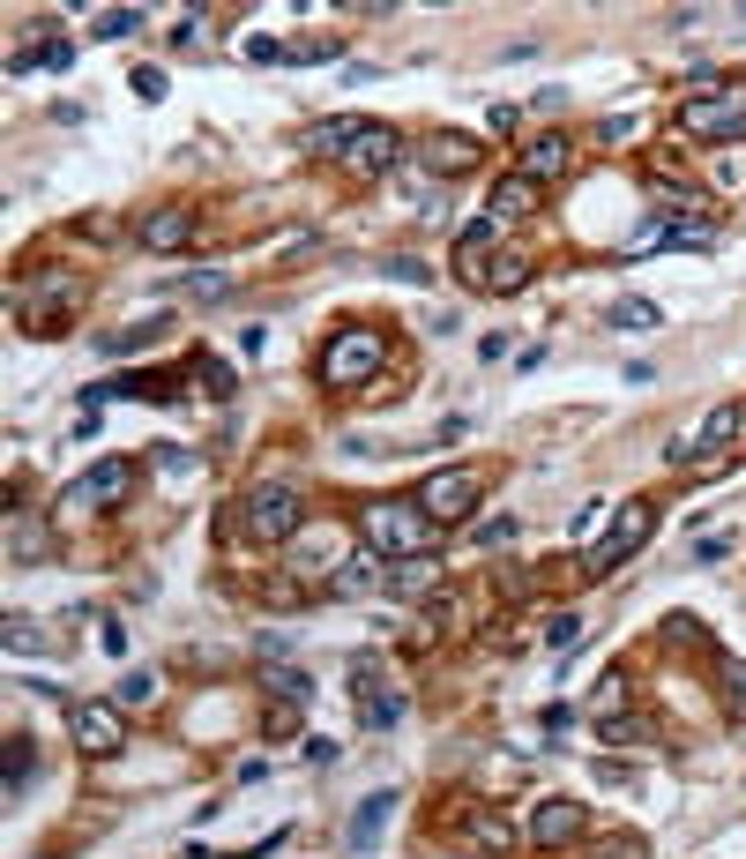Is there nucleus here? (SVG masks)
<instances>
[{"label": "nucleus", "mask_w": 746, "mask_h": 859, "mask_svg": "<svg viewBox=\"0 0 746 859\" xmlns=\"http://www.w3.org/2000/svg\"><path fill=\"white\" fill-rule=\"evenodd\" d=\"M605 329H657V306H650V300H613Z\"/></svg>", "instance_id": "30"}, {"label": "nucleus", "mask_w": 746, "mask_h": 859, "mask_svg": "<svg viewBox=\"0 0 746 859\" xmlns=\"http://www.w3.org/2000/svg\"><path fill=\"white\" fill-rule=\"evenodd\" d=\"M31 770H38V747L15 732V740H8V800H23V792H31Z\"/></svg>", "instance_id": "26"}, {"label": "nucleus", "mask_w": 746, "mask_h": 859, "mask_svg": "<svg viewBox=\"0 0 746 859\" xmlns=\"http://www.w3.org/2000/svg\"><path fill=\"white\" fill-rule=\"evenodd\" d=\"M142 23H150V15H142V8H105V15H97V23H90V31H97V38H135V31H142Z\"/></svg>", "instance_id": "31"}, {"label": "nucleus", "mask_w": 746, "mask_h": 859, "mask_svg": "<svg viewBox=\"0 0 746 859\" xmlns=\"http://www.w3.org/2000/svg\"><path fill=\"white\" fill-rule=\"evenodd\" d=\"M515 531H523V523H515V515H493V523H486V531H478V538H486V546H508V538H515Z\"/></svg>", "instance_id": "42"}, {"label": "nucleus", "mask_w": 746, "mask_h": 859, "mask_svg": "<svg viewBox=\"0 0 746 859\" xmlns=\"http://www.w3.org/2000/svg\"><path fill=\"white\" fill-rule=\"evenodd\" d=\"M724 710L746 718V665H724Z\"/></svg>", "instance_id": "38"}, {"label": "nucleus", "mask_w": 746, "mask_h": 859, "mask_svg": "<svg viewBox=\"0 0 746 859\" xmlns=\"http://www.w3.org/2000/svg\"><path fill=\"white\" fill-rule=\"evenodd\" d=\"M456 829H463V845H478V852H515L523 845V829L500 815V808H463Z\"/></svg>", "instance_id": "20"}, {"label": "nucleus", "mask_w": 746, "mask_h": 859, "mask_svg": "<svg viewBox=\"0 0 746 859\" xmlns=\"http://www.w3.org/2000/svg\"><path fill=\"white\" fill-rule=\"evenodd\" d=\"M433 538H441V523L418 501H366L359 509V546H373L381 560H418L433 554Z\"/></svg>", "instance_id": "3"}, {"label": "nucleus", "mask_w": 746, "mask_h": 859, "mask_svg": "<svg viewBox=\"0 0 746 859\" xmlns=\"http://www.w3.org/2000/svg\"><path fill=\"white\" fill-rule=\"evenodd\" d=\"M582 829H590V808H582V800H538V808H531V845H538V852H568Z\"/></svg>", "instance_id": "13"}, {"label": "nucleus", "mask_w": 746, "mask_h": 859, "mask_svg": "<svg viewBox=\"0 0 746 859\" xmlns=\"http://www.w3.org/2000/svg\"><path fill=\"white\" fill-rule=\"evenodd\" d=\"M381 374H388V337L373 322H343L322 344V359H314V382H329V388H366Z\"/></svg>", "instance_id": "4"}, {"label": "nucleus", "mask_w": 746, "mask_h": 859, "mask_svg": "<svg viewBox=\"0 0 746 859\" xmlns=\"http://www.w3.org/2000/svg\"><path fill=\"white\" fill-rule=\"evenodd\" d=\"M127 494H135V464H127V456H105V464H90L83 478H68L60 501L75 515H105V509H120Z\"/></svg>", "instance_id": "9"}, {"label": "nucleus", "mask_w": 746, "mask_h": 859, "mask_svg": "<svg viewBox=\"0 0 746 859\" xmlns=\"http://www.w3.org/2000/svg\"><path fill=\"white\" fill-rule=\"evenodd\" d=\"M195 382H202L209 396H217V404H224V396L240 388V382H232V367H217V359H195Z\"/></svg>", "instance_id": "33"}, {"label": "nucleus", "mask_w": 746, "mask_h": 859, "mask_svg": "<svg viewBox=\"0 0 746 859\" xmlns=\"http://www.w3.org/2000/svg\"><path fill=\"white\" fill-rule=\"evenodd\" d=\"M441 576H448V568H441L433 554H418V560H388V599H396V605L433 599V591H441Z\"/></svg>", "instance_id": "18"}, {"label": "nucleus", "mask_w": 746, "mask_h": 859, "mask_svg": "<svg viewBox=\"0 0 746 859\" xmlns=\"http://www.w3.org/2000/svg\"><path fill=\"white\" fill-rule=\"evenodd\" d=\"M150 695H158V673H120V710L150 703Z\"/></svg>", "instance_id": "34"}, {"label": "nucleus", "mask_w": 746, "mask_h": 859, "mask_svg": "<svg viewBox=\"0 0 746 859\" xmlns=\"http://www.w3.org/2000/svg\"><path fill=\"white\" fill-rule=\"evenodd\" d=\"M97 650H105V658H127V628L120 620H97Z\"/></svg>", "instance_id": "41"}, {"label": "nucleus", "mask_w": 746, "mask_h": 859, "mask_svg": "<svg viewBox=\"0 0 746 859\" xmlns=\"http://www.w3.org/2000/svg\"><path fill=\"white\" fill-rule=\"evenodd\" d=\"M306 150L322 158V165H343L351 179H381V172H396L404 158H411V142L396 128H381V120H314L306 128Z\"/></svg>", "instance_id": "1"}, {"label": "nucleus", "mask_w": 746, "mask_h": 859, "mask_svg": "<svg viewBox=\"0 0 746 859\" xmlns=\"http://www.w3.org/2000/svg\"><path fill=\"white\" fill-rule=\"evenodd\" d=\"M269 687H277V695H284L291 710H299V703H306V695H314V681H306V673H269Z\"/></svg>", "instance_id": "37"}, {"label": "nucleus", "mask_w": 746, "mask_h": 859, "mask_svg": "<svg viewBox=\"0 0 746 859\" xmlns=\"http://www.w3.org/2000/svg\"><path fill=\"white\" fill-rule=\"evenodd\" d=\"M657 523H664V509H657V501H620L613 531H605V546H597V554L582 560V576H590V583L620 576V568H627V554H642V546L657 538Z\"/></svg>", "instance_id": "6"}, {"label": "nucleus", "mask_w": 746, "mask_h": 859, "mask_svg": "<svg viewBox=\"0 0 746 859\" xmlns=\"http://www.w3.org/2000/svg\"><path fill=\"white\" fill-rule=\"evenodd\" d=\"M165 329H172L165 314H142V322H127V329H113V337H97V351H105V359H127V351H142V344H158Z\"/></svg>", "instance_id": "25"}, {"label": "nucleus", "mask_w": 746, "mask_h": 859, "mask_svg": "<svg viewBox=\"0 0 746 859\" xmlns=\"http://www.w3.org/2000/svg\"><path fill=\"white\" fill-rule=\"evenodd\" d=\"M336 546H343V531H336V523H314V531H299V538H291L284 554H291V568H343V560H336Z\"/></svg>", "instance_id": "22"}, {"label": "nucleus", "mask_w": 746, "mask_h": 859, "mask_svg": "<svg viewBox=\"0 0 746 859\" xmlns=\"http://www.w3.org/2000/svg\"><path fill=\"white\" fill-rule=\"evenodd\" d=\"M113 396H127V404H179V382H158V374H127V382H97L83 388V404L97 411V404H113Z\"/></svg>", "instance_id": "21"}, {"label": "nucleus", "mask_w": 746, "mask_h": 859, "mask_svg": "<svg viewBox=\"0 0 746 859\" xmlns=\"http://www.w3.org/2000/svg\"><path fill=\"white\" fill-rule=\"evenodd\" d=\"M411 158L433 172V179H463V172H478L486 150H478L470 135H426V142H411Z\"/></svg>", "instance_id": "15"}, {"label": "nucleus", "mask_w": 746, "mask_h": 859, "mask_svg": "<svg viewBox=\"0 0 746 859\" xmlns=\"http://www.w3.org/2000/svg\"><path fill=\"white\" fill-rule=\"evenodd\" d=\"M172 292H179V300H224L232 277H224V269H195V277H172Z\"/></svg>", "instance_id": "27"}, {"label": "nucleus", "mask_w": 746, "mask_h": 859, "mask_svg": "<svg viewBox=\"0 0 746 859\" xmlns=\"http://www.w3.org/2000/svg\"><path fill=\"white\" fill-rule=\"evenodd\" d=\"M90 285L75 269H45V277H23L15 285V329L23 337H68V322L83 314Z\"/></svg>", "instance_id": "2"}, {"label": "nucleus", "mask_w": 746, "mask_h": 859, "mask_svg": "<svg viewBox=\"0 0 746 859\" xmlns=\"http://www.w3.org/2000/svg\"><path fill=\"white\" fill-rule=\"evenodd\" d=\"M605 859H634V852H605Z\"/></svg>", "instance_id": "45"}, {"label": "nucleus", "mask_w": 746, "mask_h": 859, "mask_svg": "<svg viewBox=\"0 0 746 859\" xmlns=\"http://www.w3.org/2000/svg\"><path fill=\"white\" fill-rule=\"evenodd\" d=\"M538 210V179H523V172H500L493 179V217L500 224H515V217Z\"/></svg>", "instance_id": "24"}, {"label": "nucleus", "mask_w": 746, "mask_h": 859, "mask_svg": "<svg viewBox=\"0 0 746 859\" xmlns=\"http://www.w3.org/2000/svg\"><path fill=\"white\" fill-rule=\"evenodd\" d=\"M620 703H627V673H605V681H597V695H590V718L605 725V718H620Z\"/></svg>", "instance_id": "29"}, {"label": "nucleus", "mask_w": 746, "mask_h": 859, "mask_svg": "<svg viewBox=\"0 0 746 859\" xmlns=\"http://www.w3.org/2000/svg\"><path fill=\"white\" fill-rule=\"evenodd\" d=\"M240 531H247L254 546H291L299 531H306V509H299V486L284 478H261L247 501H240Z\"/></svg>", "instance_id": "5"}, {"label": "nucleus", "mask_w": 746, "mask_h": 859, "mask_svg": "<svg viewBox=\"0 0 746 859\" xmlns=\"http://www.w3.org/2000/svg\"><path fill=\"white\" fill-rule=\"evenodd\" d=\"M538 277V262L531 255H515V247H500L493 262H486V277H478V292H493V300H508V292H523Z\"/></svg>", "instance_id": "23"}, {"label": "nucleus", "mask_w": 746, "mask_h": 859, "mask_svg": "<svg viewBox=\"0 0 746 859\" xmlns=\"http://www.w3.org/2000/svg\"><path fill=\"white\" fill-rule=\"evenodd\" d=\"M351 703H359V725L366 732H396L404 725V681H396L373 650L351 658Z\"/></svg>", "instance_id": "7"}, {"label": "nucleus", "mask_w": 746, "mask_h": 859, "mask_svg": "<svg viewBox=\"0 0 746 859\" xmlns=\"http://www.w3.org/2000/svg\"><path fill=\"white\" fill-rule=\"evenodd\" d=\"M575 636H582V613H552V628H545V643H552V650H568V643H575Z\"/></svg>", "instance_id": "40"}, {"label": "nucleus", "mask_w": 746, "mask_h": 859, "mask_svg": "<svg viewBox=\"0 0 746 859\" xmlns=\"http://www.w3.org/2000/svg\"><path fill=\"white\" fill-rule=\"evenodd\" d=\"M605 740H613V747H642V740H650V725H634V718H605Z\"/></svg>", "instance_id": "35"}, {"label": "nucleus", "mask_w": 746, "mask_h": 859, "mask_svg": "<svg viewBox=\"0 0 746 859\" xmlns=\"http://www.w3.org/2000/svg\"><path fill=\"white\" fill-rule=\"evenodd\" d=\"M478 494H486V478L478 472H433L411 501L433 515V523H470V515H478Z\"/></svg>", "instance_id": "11"}, {"label": "nucleus", "mask_w": 746, "mask_h": 859, "mask_svg": "<svg viewBox=\"0 0 746 859\" xmlns=\"http://www.w3.org/2000/svg\"><path fill=\"white\" fill-rule=\"evenodd\" d=\"M135 240H142L150 255H179V247H195V210H187V202H158V210H142Z\"/></svg>", "instance_id": "14"}, {"label": "nucleus", "mask_w": 746, "mask_h": 859, "mask_svg": "<svg viewBox=\"0 0 746 859\" xmlns=\"http://www.w3.org/2000/svg\"><path fill=\"white\" fill-rule=\"evenodd\" d=\"M329 591L336 599H373V591H388V560L373 554V546H359V554L329 576Z\"/></svg>", "instance_id": "19"}, {"label": "nucleus", "mask_w": 746, "mask_h": 859, "mask_svg": "<svg viewBox=\"0 0 746 859\" xmlns=\"http://www.w3.org/2000/svg\"><path fill=\"white\" fill-rule=\"evenodd\" d=\"M68 732L83 755H120L127 747V718L120 703H68Z\"/></svg>", "instance_id": "12"}, {"label": "nucleus", "mask_w": 746, "mask_h": 859, "mask_svg": "<svg viewBox=\"0 0 746 859\" xmlns=\"http://www.w3.org/2000/svg\"><path fill=\"white\" fill-rule=\"evenodd\" d=\"M679 135L716 142V150H739V142H746V90L724 83V90H709V97H695V105L679 113Z\"/></svg>", "instance_id": "8"}, {"label": "nucleus", "mask_w": 746, "mask_h": 859, "mask_svg": "<svg viewBox=\"0 0 746 859\" xmlns=\"http://www.w3.org/2000/svg\"><path fill=\"white\" fill-rule=\"evenodd\" d=\"M38 546H45V531H38L23 509H15V515H8V560H31Z\"/></svg>", "instance_id": "28"}, {"label": "nucleus", "mask_w": 746, "mask_h": 859, "mask_svg": "<svg viewBox=\"0 0 746 859\" xmlns=\"http://www.w3.org/2000/svg\"><path fill=\"white\" fill-rule=\"evenodd\" d=\"M732 554V538H724V531H709V538H695V560H724Z\"/></svg>", "instance_id": "43"}, {"label": "nucleus", "mask_w": 746, "mask_h": 859, "mask_svg": "<svg viewBox=\"0 0 746 859\" xmlns=\"http://www.w3.org/2000/svg\"><path fill=\"white\" fill-rule=\"evenodd\" d=\"M381 277H396V285H433V269L411 255H396V262H381Z\"/></svg>", "instance_id": "36"}, {"label": "nucleus", "mask_w": 746, "mask_h": 859, "mask_svg": "<svg viewBox=\"0 0 746 859\" xmlns=\"http://www.w3.org/2000/svg\"><path fill=\"white\" fill-rule=\"evenodd\" d=\"M568 165H575V135H531V142H523V158H515V172H523V179H538V187H552Z\"/></svg>", "instance_id": "17"}, {"label": "nucleus", "mask_w": 746, "mask_h": 859, "mask_svg": "<svg viewBox=\"0 0 746 859\" xmlns=\"http://www.w3.org/2000/svg\"><path fill=\"white\" fill-rule=\"evenodd\" d=\"M709 179H716V187H746V142L724 150V158H709Z\"/></svg>", "instance_id": "32"}, {"label": "nucleus", "mask_w": 746, "mask_h": 859, "mask_svg": "<svg viewBox=\"0 0 746 859\" xmlns=\"http://www.w3.org/2000/svg\"><path fill=\"white\" fill-rule=\"evenodd\" d=\"M396 808H404L396 792H366V800L351 808V822H343V852H351V859H366L373 845H381V829H388V815H396Z\"/></svg>", "instance_id": "16"}, {"label": "nucleus", "mask_w": 746, "mask_h": 859, "mask_svg": "<svg viewBox=\"0 0 746 859\" xmlns=\"http://www.w3.org/2000/svg\"><path fill=\"white\" fill-rule=\"evenodd\" d=\"M739 419H746L739 404H716V411H709V419H702L695 433H679V441L664 449V464H679V472H687V464H724V449H732Z\"/></svg>", "instance_id": "10"}, {"label": "nucleus", "mask_w": 746, "mask_h": 859, "mask_svg": "<svg viewBox=\"0 0 746 859\" xmlns=\"http://www.w3.org/2000/svg\"><path fill=\"white\" fill-rule=\"evenodd\" d=\"M127 83H135V97H142V105H158V97H165V68H135Z\"/></svg>", "instance_id": "39"}, {"label": "nucleus", "mask_w": 746, "mask_h": 859, "mask_svg": "<svg viewBox=\"0 0 746 859\" xmlns=\"http://www.w3.org/2000/svg\"><path fill=\"white\" fill-rule=\"evenodd\" d=\"M179 859H224V852H209V845H187V852H179Z\"/></svg>", "instance_id": "44"}]
</instances>
